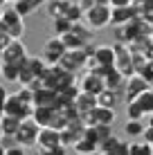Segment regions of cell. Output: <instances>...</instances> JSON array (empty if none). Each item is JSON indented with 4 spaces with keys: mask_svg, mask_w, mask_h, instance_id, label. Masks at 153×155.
Returning a JSON list of instances; mask_svg holds the SVG:
<instances>
[{
    "mask_svg": "<svg viewBox=\"0 0 153 155\" xmlns=\"http://www.w3.org/2000/svg\"><path fill=\"white\" fill-rule=\"evenodd\" d=\"M99 153L101 155H131V144L126 140H119V137L110 135L106 142L99 144Z\"/></svg>",
    "mask_w": 153,
    "mask_h": 155,
    "instance_id": "obj_9",
    "label": "cell"
},
{
    "mask_svg": "<svg viewBox=\"0 0 153 155\" xmlns=\"http://www.w3.org/2000/svg\"><path fill=\"white\" fill-rule=\"evenodd\" d=\"M9 43H12V36H9L5 29H0V50H5Z\"/></svg>",
    "mask_w": 153,
    "mask_h": 155,
    "instance_id": "obj_36",
    "label": "cell"
},
{
    "mask_svg": "<svg viewBox=\"0 0 153 155\" xmlns=\"http://www.w3.org/2000/svg\"><path fill=\"white\" fill-rule=\"evenodd\" d=\"M151 41H153V29H151Z\"/></svg>",
    "mask_w": 153,
    "mask_h": 155,
    "instance_id": "obj_42",
    "label": "cell"
},
{
    "mask_svg": "<svg viewBox=\"0 0 153 155\" xmlns=\"http://www.w3.org/2000/svg\"><path fill=\"white\" fill-rule=\"evenodd\" d=\"M99 2H108V0H99Z\"/></svg>",
    "mask_w": 153,
    "mask_h": 155,
    "instance_id": "obj_44",
    "label": "cell"
},
{
    "mask_svg": "<svg viewBox=\"0 0 153 155\" xmlns=\"http://www.w3.org/2000/svg\"><path fill=\"white\" fill-rule=\"evenodd\" d=\"M38 133H41V126L36 124L34 119H23L18 126V133L14 135V142L16 146H23V148H32L36 146V142H38Z\"/></svg>",
    "mask_w": 153,
    "mask_h": 155,
    "instance_id": "obj_3",
    "label": "cell"
},
{
    "mask_svg": "<svg viewBox=\"0 0 153 155\" xmlns=\"http://www.w3.org/2000/svg\"><path fill=\"white\" fill-rule=\"evenodd\" d=\"M151 155H153V146H151Z\"/></svg>",
    "mask_w": 153,
    "mask_h": 155,
    "instance_id": "obj_46",
    "label": "cell"
},
{
    "mask_svg": "<svg viewBox=\"0 0 153 155\" xmlns=\"http://www.w3.org/2000/svg\"><path fill=\"white\" fill-rule=\"evenodd\" d=\"M135 101H138V104L142 106V110L146 113V117H149V115H153V88H149L146 92H142V94H140V97L135 99Z\"/></svg>",
    "mask_w": 153,
    "mask_h": 155,
    "instance_id": "obj_26",
    "label": "cell"
},
{
    "mask_svg": "<svg viewBox=\"0 0 153 155\" xmlns=\"http://www.w3.org/2000/svg\"><path fill=\"white\" fill-rule=\"evenodd\" d=\"M2 137H5L2 135V117H0V140H2Z\"/></svg>",
    "mask_w": 153,
    "mask_h": 155,
    "instance_id": "obj_41",
    "label": "cell"
},
{
    "mask_svg": "<svg viewBox=\"0 0 153 155\" xmlns=\"http://www.w3.org/2000/svg\"><path fill=\"white\" fill-rule=\"evenodd\" d=\"M79 90L81 92H86V94H92V97H97L99 92H104L106 90V83H104V79L101 77H97V74H90V72H86L81 79H79Z\"/></svg>",
    "mask_w": 153,
    "mask_h": 155,
    "instance_id": "obj_10",
    "label": "cell"
},
{
    "mask_svg": "<svg viewBox=\"0 0 153 155\" xmlns=\"http://www.w3.org/2000/svg\"><path fill=\"white\" fill-rule=\"evenodd\" d=\"M61 41H63V45H65V50H83V47H86V43L79 38L72 29L68 31L65 36H61Z\"/></svg>",
    "mask_w": 153,
    "mask_h": 155,
    "instance_id": "obj_24",
    "label": "cell"
},
{
    "mask_svg": "<svg viewBox=\"0 0 153 155\" xmlns=\"http://www.w3.org/2000/svg\"><path fill=\"white\" fill-rule=\"evenodd\" d=\"M110 14H113L110 5L108 2H99V5H95L92 9H88V12L83 14V20H86V25L92 31L95 29H106L110 25Z\"/></svg>",
    "mask_w": 153,
    "mask_h": 155,
    "instance_id": "obj_2",
    "label": "cell"
},
{
    "mask_svg": "<svg viewBox=\"0 0 153 155\" xmlns=\"http://www.w3.org/2000/svg\"><path fill=\"white\" fill-rule=\"evenodd\" d=\"M72 29V23L70 20H65V18H54L52 20V31H54V36H65L68 31Z\"/></svg>",
    "mask_w": 153,
    "mask_h": 155,
    "instance_id": "obj_27",
    "label": "cell"
},
{
    "mask_svg": "<svg viewBox=\"0 0 153 155\" xmlns=\"http://www.w3.org/2000/svg\"><path fill=\"white\" fill-rule=\"evenodd\" d=\"M142 54L146 56V61H153V41L149 43V45L144 47V52H142Z\"/></svg>",
    "mask_w": 153,
    "mask_h": 155,
    "instance_id": "obj_40",
    "label": "cell"
},
{
    "mask_svg": "<svg viewBox=\"0 0 153 155\" xmlns=\"http://www.w3.org/2000/svg\"><path fill=\"white\" fill-rule=\"evenodd\" d=\"M81 18H83V9L79 7L77 2H72V7L68 9V14H65V20H70L72 25H77V23H79Z\"/></svg>",
    "mask_w": 153,
    "mask_h": 155,
    "instance_id": "obj_29",
    "label": "cell"
},
{
    "mask_svg": "<svg viewBox=\"0 0 153 155\" xmlns=\"http://www.w3.org/2000/svg\"><path fill=\"white\" fill-rule=\"evenodd\" d=\"M45 2H50V0H14L12 7L25 18V16H32L36 9L41 7V5H45Z\"/></svg>",
    "mask_w": 153,
    "mask_h": 155,
    "instance_id": "obj_15",
    "label": "cell"
},
{
    "mask_svg": "<svg viewBox=\"0 0 153 155\" xmlns=\"http://www.w3.org/2000/svg\"><path fill=\"white\" fill-rule=\"evenodd\" d=\"M32 106H34V108H56V106H59V101H56V90L45 88V85L36 88Z\"/></svg>",
    "mask_w": 153,
    "mask_h": 155,
    "instance_id": "obj_11",
    "label": "cell"
},
{
    "mask_svg": "<svg viewBox=\"0 0 153 155\" xmlns=\"http://www.w3.org/2000/svg\"><path fill=\"white\" fill-rule=\"evenodd\" d=\"M113 14H110V25L113 27H122V25H128L131 20L138 16L133 7H110Z\"/></svg>",
    "mask_w": 153,
    "mask_h": 155,
    "instance_id": "obj_14",
    "label": "cell"
},
{
    "mask_svg": "<svg viewBox=\"0 0 153 155\" xmlns=\"http://www.w3.org/2000/svg\"><path fill=\"white\" fill-rule=\"evenodd\" d=\"M38 155H68V148L63 146H54V148H38Z\"/></svg>",
    "mask_w": 153,
    "mask_h": 155,
    "instance_id": "obj_31",
    "label": "cell"
},
{
    "mask_svg": "<svg viewBox=\"0 0 153 155\" xmlns=\"http://www.w3.org/2000/svg\"><path fill=\"white\" fill-rule=\"evenodd\" d=\"M5 155H27V148H23V146H9V148H5Z\"/></svg>",
    "mask_w": 153,
    "mask_h": 155,
    "instance_id": "obj_34",
    "label": "cell"
},
{
    "mask_svg": "<svg viewBox=\"0 0 153 155\" xmlns=\"http://www.w3.org/2000/svg\"><path fill=\"white\" fill-rule=\"evenodd\" d=\"M110 7H131L133 5V0H108Z\"/></svg>",
    "mask_w": 153,
    "mask_h": 155,
    "instance_id": "obj_38",
    "label": "cell"
},
{
    "mask_svg": "<svg viewBox=\"0 0 153 155\" xmlns=\"http://www.w3.org/2000/svg\"><path fill=\"white\" fill-rule=\"evenodd\" d=\"M149 88H151V83L146 81L142 74H131V77L126 79V83H124V90H122L124 101H126V104H128V101H135L142 92H146Z\"/></svg>",
    "mask_w": 153,
    "mask_h": 155,
    "instance_id": "obj_7",
    "label": "cell"
},
{
    "mask_svg": "<svg viewBox=\"0 0 153 155\" xmlns=\"http://www.w3.org/2000/svg\"><path fill=\"white\" fill-rule=\"evenodd\" d=\"M72 7V0H50L47 2V14H50V18H65L68 9Z\"/></svg>",
    "mask_w": 153,
    "mask_h": 155,
    "instance_id": "obj_17",
    "label": "cell"
},
{
    "mask_svg": "<svg viewBox=\"0 0 153 155\" xmlns=\"http://www.w3.org/2000/svg\"><path fill=\"white\" fill-rule=\"evenodd\" d=\"M61 146V130H54V128H41L38 133V142H36V148H54Z\"/></svg>",
    "mask_w": 153,
    "mask_h": 155,
    "instance_id": "obj_13",
    "label": "cell"
},
{
    "mask_svg": "<svg viewBox=\"0 0 153 155\" xmlns=\"http://www.w3.org/2000/svg\"><path fill=\"white\" fill-rule=\"evenodd\" d=\"M77 5L83 9V14H86L88 9H92L95 5H99V0H77Z\"/></svg>",
    "mask_w": 153,
    "mask_h": 155,
    "instance_id": "obj_35",
    "label": "cell"
},
{
    "mask_svg": "<svg viewBox=\"0 0 153 155\" xmlns=\"http://www.w3.org/2000/svg\"><path fill=\"white\" fill-rule=\"evenodd\" d=\"M27 58H29V52H27V47H25V43L23 41H12L2 50V58H0V63H2V65H16V68H20Z\"/></svg>",
    "mask_w": 153,
    "mask_h": 155,
    "instance_id": "obj_4",
    "label": "cell"
},
{
    "mask_svg": "<svg viewBox=\"0 0 153 155\" xmlns=\"http://www.w3.org/2000/svg\"><path fill=\"white\" fill-rule=\"evenodd\" d=\"M16 94H18L25 104H32V101H34V90H32V88H20Z\"/></svg>",
    "mask_w": 153,
    "mask_h": 155,
    "instance_id": "obj_33",
    "label": "cell"
},
{
    "mask_svg": "<svg viewBox=\"0 0 153 155\" xmlns=\"http://www.w3.org/2000/svg\"><path fill=\"white\" fill-rule=\"evenodd\" d=\"M0 58H2V50H0Z\"/></svg>",
    "mask_w": 153,
    "mask_h": 155,
    "instance_id": "obj_45",
    "label": "cell"
},
{
    "mask_svg": "<svg viewBox=\"0 0 153 155\" xmlns=\"http://www.w3.org/2000/svg\"><path fill=\"white\" fill-rule=\"evenodd\" d=\"M0 117H2V135L14 140V135L18 133L20 119H16V117H12V115H0ZM5 137H2V140H5Z\"/></svg>",
    "mask_w": 153,
    "mask_h": 155,
    "instance_id": "obj_22",
    "label": "cell"
},
{
    "mask_svg": "<svg viewBox=\"0 0 153 155\" xmlns=\"http://www.w3.org/2000/svg\"><path fill=\"white\" fill-rule=\"evenodd\" d=\"M90 58L104 68H115V47L113 45H95V52Z\"/></svg>",
    "mask_w": 153,
    "mask_h": 155,
    "instance_id": "obj_12",
    "label": "cell"
},
{
    "mask_svg": "<svg viewBox=\"0 0 153 155\" xmlns=\"http://www.w3.org/2000/svg\"><path fill=\"white\" fill-rule=\"evenodd\" d=\"M104 83H106V88L113 90V92H122V90H124V83H126V77H124L119 70L110 68L108 74L104 77Z\"/></svg>",
    "mask_w": 153,
    "mask_h": 155,
    "instance_id": "obj_16",
    "label": "cell"
},
{
    "mask_svg": "<svg viewBox=\"0 0 153 155\" xmlns=\"http://www.w3.org/2000/svg\"><path fill=\"white\" fill-rule=\"evenodd\" d=\"M63 54H65V45H63V41L59 38V36H52V38L45 41L41 58H43L47 65H59V61H61Z\"/></svg>",
    "mask_w": 153,
    "mask_h": 155,
    "instance_id": "obj_8",
    "label": "cell"
},
{
    "mask_svg": "<svg viewBox=\"0 0 153 155\" xmlns=\"http://www.w3.org/2000/svg\"><path fill=\"white\" fill-rule=\"evenodd\" d=\"M142 137H144L146 144H151V146H153V126H146V128H144V135H142Z\"/></svg>",
    "mask_w": 153,
    "mask_h": 155,
    "instance_id": "obj_39",
    "label": "cell"
},
{
    "mask_svg": "<svg viewBox=\"0 0 153 155\" xmlns=\"http://www.w3.org/2000/svg\"><path fill=\"white\" fill-rule=\"evenodd\" d=\"M7 90H5V85L2 83H0V115H2L5 113V101H7Z\"/></svg>",
    "mask_w": 153,
    "mask_h": 155,
    "instance_id": "obj_37",
    "label": "cell"
},
{
    "mask_svg": "<svg viewBox=\"0 0 153 155\" xmlns=\"http://www.w3.org/2000/svg\"><path fill=\"white\" fill-rule=\"evenodd\" d=\"M72 148H75L77 155H92V153L99 151V146H97L92 140H88V137H81V140H77V144H75Z\"/></svg>",
    "mask_w": 153,
    "mask_h": 155,
    "instance_id": "obj_23",
    "label": "cell"
},
{
    "mask_svg": "<svg viewBox=\"0 0 153 155\" xmlns=\"http://www.w3.org/2000/svg\"><path fill=\"white\" fill-rule=\"evenodd\" d=\"M146 117V113L142 110V106L138 101H128L126 104V119H135V121H142Z\"/></svg>",
    "mask_w": 153,
    "mask_h": 155,
    "instance_id": "obj_25",
    "label": "cell"
},
{
    "mask_svg": "<svg viewBox=\"0 0 153 155\" xmlns=\"http://www.w3.org/2000/svg\"><path fill=\"white\" fill-rule=\"evenodd\" d=\"M18 70L20 68H16V65H2L0 63V79H5V81H18Z\"/></svg>",
    "mask_w": 153,
    "mask_h": 155,
    "instance_id": "obj_28",
    "label": "cell"
},
{
    "mask_svg": "<svg viewBox=\"0 0 153 155\" xmlns=\"http://www.w3.org/2000/svg\"><path fill=\"white\" fill-rule=\"evenodd\" d=\"M92 155H101V153H99V151H97V153H92Z\"/></svg>",
    "mask_w": 153,
    "mask_h": 155,
    "instance_id": "obj_43",
    "label": "cell"
},
{
    "mask_svg": "<svg viewBox=\"0 0 153 155\" xmlns=\"http://www.w3.org/2000/svg\"><path fill=\"white\" fill-rule=\"evenodd\" d=\"M144 121H135V119H126L124 124V135L131 137V140H138V137L144 135Z\"/></svg>",
    "mask_w": 153,
    "mask_h": 155,
    "instance_id": "obj_20",
    "label": "cell"
},
{
    "mask_svg": "<svg viewBox=\"0 0 153 155\" xmlns=\"http://www.w3.org/2000/svg\"><path fill=\"white\" fill-rule=\"evenodd\" d=\"M0 29H5L12 41H20L25 36V18L14 7H7L0 12Z\"/></svg>",
    "mask_w": 153,
    "mask_h": 155,
    "instance_id": "obj_1",
    "label": "cell"
},
{
    "mask_svg": "<svg viewBox=\"0 0 153 155\" xmlns=\"http://www.w3.org/2000/svg\"><path fill=\"white\" fill-rule=\"evenodd\" d=\"M52 117H54V108H34V110H32V119H34L41 128L50 126Z\"/></svg>",
    "mask_w": 153,
    "mask_h": 155,
    "instance_id": "obj_19",
    "label": "cell"
},
{
    "mask_svg": "<svg viewBox=\"0 0 153 155\" xmlns=\"http://www.w3.org/2000/svg\"><path fill=\"white\" fill-rule=\"evenodd\" d=\"M138 74H142V77H144L149 83H153V61H146V65L142 68Z\"/></svg>",
    "mask_w": 153,
    "mask_h": 155,
    "instance_id": "obj_32",
    "label": "cell"
},
{
    "mask_svg": "<svg viewBox=\"0 0 153 155\" xmlns=\"http://www.w3.org/2000/svg\"><path fill=\"white\" fill-rule=\"evenodd\" d=\"M75 106H77L79 115H86V113H90L95 106H97V97L86 94V92H79V97L75 99Z\"/></svg>",
    "mask_w": 153,
    "mask_h": 155,
    "instance_id": "obj_18",
    "label": "cell"
},
{
    "mask_svg": "<svg viewBox=\"0 0 153 155\" xmlns=\"http://www.w3.org/2000/svg\"><path fill=\"white\" fill-rule=\"evenodd\" d=\"M131 155H151V144H146V142H131Z\"/></svg>",
    "mask_w": 153,
    "mask_h": 155,
    "instance_id": "obj_30",
    "label": "cell"
},
{
    "mask_svg": "<svg viewBox=\"0 0 153 155\" xmlns=\"http://www.w3.org/2000/svg\"><path fill=\"white\" fill-rule=\"evenodd\" d=\"M117 101H119V92H113V90H108V88L97 94V106H104V108H113L115 110Z\"/></svg>",
    "mask_w": 153,
    "mask_h": 155,
    "instance_id": "obj_21",
    "label": "cell"
},
{
    "mask_svg": "<svg viewBox=\"0 0 153 155\" xmlns=\"http://www.w3.org/2000/svg\"><path fill=\"white\" fill-rule=\"evenodd\" d=\"M32 110H34V106L32 104H25L23 99L18 97V94H7V101H5V113L2 115H12L16 119H29L32 117Z\"/></svg>",
    "mask_w": 153,
    "mask_h": 155,
    "instance_id": "obj_5",
    "label": "cell"
},
{
    "mask_svg": "<svg viewBox=\"0 0 153 155\" xmlns=\"http://www.w3.org/2000/svg\"><path fill=\"white\" fill-rule=\"evenodd\" d=\"M0 12H2V9H0Z\"/></svg>",
    "mask_w": 153,
    "mask_h": 155,
    "instance_id": "obj_48",
    "label": "cell"
},
{
    "mask_svg": "<svg viewBox=\"0 0 153 155\" xmlns=\"http://www.w3.org/2000/svg\"><path fill=\"white\" fill-rule=\"evenodd\" d=\"M5 2H7V0H5ZM9 2H14V0H9Z\"/></svg>",
    "mask_w": 153,
    "mask_h": 155,
    "instance_id": "obj_47",
    "label": "cell"
},
{
    "mask_svg": "<svg viewBox=\"0 0 153 155\" xmlns=\"http://www.w3.org/2000/svg\"><path fill=\"white\" fill-rule=\"evenodd\" d=\"M88 56L86 54V50H65V54L61 56V61H59V65L63 68V70H68V72H79V70H86V63H88Z\"/></svg>",
    "mask_w": 153,
    "mask_h": 155,
    "instance_id": "obj_6",
    "label": "cell"
}]
</instances>
